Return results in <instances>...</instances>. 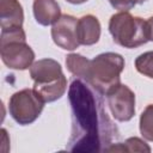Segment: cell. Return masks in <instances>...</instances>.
<instances>
[{"instance_id": "ba28073f", "label": "cell", "mask_w": 153, "mask_h": 153, "mask_svg": "<svg viewBox=\"0 0 153 153\" xmlns=\"http://www.w3.org/2000/svg\"><path fill=\"white\" fill-rule=\"evenodd\" d=\"M78 19L69 14H63L53 25L51 37L56 45L66 50H74L80 44L76 38Z\"/></svg>"}, {"instance_id": "277c9868", "label": "cell", "mask_w": 153, "mask_h": 153, "mask_svg": "<svg viewBox=\"0 0 153 153\" xmlns=\"http://www.w3.org/2000/svg\"><path fill=\"white\" fill-rule=\"evenodd\" d=\"M109 31L114 42L124 48H136L149 41L146 20L126 11L118 12L110 18Z\"/></svg>"}, {"instance_id": "9c48e42d", "label": "cell", "mask_w": 153, "mask_h": 153, "mask_svg": "<svg viewBox=\"0 0 153 153\" xmlns=\"http://www.w3.org/2000/svg\"><path fill=\"white\" fill-rule=\"evenodd\" d=\"M100 36V24L94 16L87 14L78 19L76 38L79 44L92 45L98 42Z\"/></svg>"}, {"instance_id": "7c38bea8", "label": "cell", "mask_w": 153, "mask_h": 153, "mask_svg": "<svg viewBox=\"0 0 153 153\" xmlns=\"http://www.w3.org/2000/svg\"><path fill=\"white\" fill-rule=\"evenodd\" d=\"M88 61L90 60H87L86 57H84L79 54H71L66 59V66H67L68 71L74 76H79V78L84 79L86 75Z\"/></svg>"}, {"instance_id": "8992f818", "label": "cell", "mask_w": 153, "mask_h": 153, "mask_svg": "<svg viewBox=\"0 0 153 153\" xmlns=\"http://www.w3.org/2000/svg\"><path fill=\"white\" fill-rule=\"evenodd\" d=\"M110 111L120 122L131 120L135 114V94L127 85H120L106 94Z\"/></svg>"}, {"instance_id": "30bf717a", "label": "cell", "mask_w": 153, "mask_h": 153, "mask_svg": "<svg viewBox=\"0 0 153 153\" xmlns=\"http://www.w3.org/2000/svg\"><path fill=\"white\" fill-rule=\"evenodd\" d=\"M24 13L18 0H0V22L2 29L20 27Z\"/></svg>"}, {"instance_id": "9a60e30c", "label": "cell", "mask_w": 153, "mask_h": 153, "mask_svg": "<svg viewBox=\"0 0 153 153\" xmlns=\"http://www.w3.org/2000/svg\"><path fill=\"white\" fill-rule=\"evenodd\" d=\"M147 0H109V2L111 4L112 7H115L118 11H129L130 8H133L136 4H143Z\"/></svg>"}, {"instance_id": "3957f363", "label": "cell", "mask_w": 153, "mask_h": 153, "mask_svg": "<svg viewBox=\"0 0 153 153\" xmlns=\"http://www.w3.org/2000/svg\"><path fill=\"white\" fill-rule=\"evenodd\" d=\"M33 90L47 103L54 102L63 96L67 90V80L61 66L53 59H42L30 67Z\"/></svg>"}, {"instance_id": "7a4b0ae2", "label": "cell", "mask_w": 153, "mask_h": 153, "mask_svg": "<svg viewBox=\"0 0 153 153\" xmlns=\"http://www.w3.org/2000/svg\"><path fill=\"white\" fill-rule=\"evenodd\" d=\"M124 68V60L116 53H103L88 61L85 80L102 94H108L121 85L120 74Z\"/></svg>"}, {"instance_id": "5bb4252c", "label": "cell", "mask_w": 153, "mask_h": 153, "mask_svg": "<svg viewBox=\"0 0 153 153\" xmlns=\"http://www.w3.org/2000/svg\"><path fill=\"white\" fill-rule=\"evenodd\" d=\"M135 67L139 73L153 79V51L139 55L135 60Z\"/></svg>"}, {"instance_id": "e0dca14e", "label": "cell", "mask_w": 153, "mask_h": 153, "mask_svg": "<svg viewBox=\"0 0 153 153\" xmlns=\"http://www.w3.org/2000/svg\"><path fill=\"white\" fill-rule=\"evenodd\" d=\"M66 1H68L71 4H74V5H79V4H82V2H85L87 0H66Z\"/></svg>"}, {"instance_id": "5b68a950", "label": "cell", "mask_w": 153, "mask_h": 153, "mask_svg": "<svg viewBox=\"0 0 153 153\" xmlns=\"http://www.w3.org/2000/svg\"><path fill=\"white\" fill-rule=\"evenodd\" d=\"M44 100L32 88H24L16 92L8 100V111L12 118L22 124L26 126L36 121L44 108Z\"/></svg>"}, {"instance_id": "2e32d148", "label": "cell", "mask_w": 153, "mask_h": 153, "mask_svg": "<svg viewBox=\"0 0 153 153\" xmlns=\"http://www.w3.org/2000/svg\"><path fill=\"white\" fill-rule=\"evenodd\" d=\"M124 145H127V146H130L128 149H127V152H136V151H139V152H151V148L142 141V140H140V139H137V137H130V139H128L126 142H124Z\"/></svg>"}, {"instance_id": "4fadbf2b", "label": "cell", "mask_w": 153, "mask_h": 153, "mask_svg": "<svg viewBox=\"0 0 153 153\" xmlns=\"http://www.w3.org/2000/svg\"><path fill=\"white\" fill-rule=\"evenodd\" d=\"M140 131L146 140L153 141V104H149L141 114Z\"/></svg>"}, {"instance_id": "6da1fadb", "label": "cell", "mask_w": 153, "mask_h": 153, "mask_svg": "<svg viewBox=\"0 0 153 153\" xmlns=\"http://www.w3.org/2000/svg\"><path fill=\"white\" fill-rule=\"evenodd\" d=\"M72 130L66 149L76 153L108 152L120 137L109 117L102 93L87 80L74 76L68 88Z\"/></svg>"}, {"instance_id": "52a82bcc", "label": "cell", "mask_w": 153, "mask_h": 153, "mask_svg": "<svg viewBox=\"0 0 153 153\" xmlns=\"http://www.w3.org/2000/svg\"><path fill=\"white\" fill-rule=\"evenodd\" d=\"M35 53L26 44V41H7L1 42V60L13 69H26L31 66Z\"/></svg>"}, {"instance_id": "8fae6325", "label": "cell", "mask_w": 153, "mask_h": 153, "mask_svg": "<svg viewBox=\"0 0 153 153\" xmlns=\"http://www.w3.org/2000/svg\"><path fill=\"white\" fill-rule=\"evenodd\" d=\"M33 16L38 24L48 26L55 24L60 17V6L55 0H35L33 1Z\"/></svg>"}]
</instances>
